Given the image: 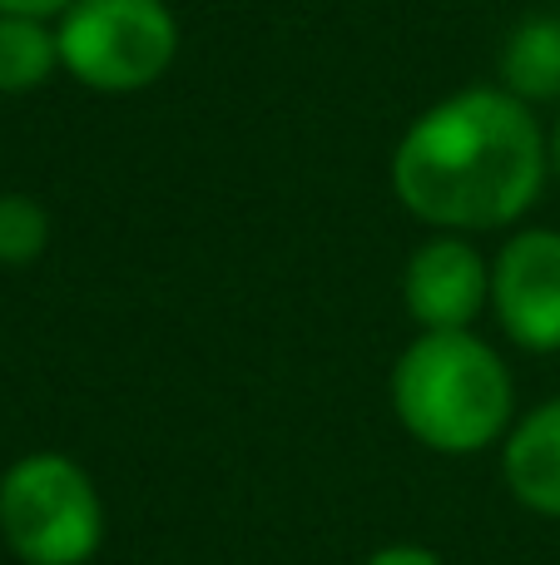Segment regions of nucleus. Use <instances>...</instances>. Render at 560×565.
Wrapping results in <instances>:
<instances>
[{
	"label": "nucleus",
	"instance_id": "obj_1",
	"mask_svg": "<svg viewBox=\"0 0 560 565\" xmlns=\"http://www.w3.org/2000/svg\"><path fill=\"white\" fill-rule=\"evenodd\" d=\"M551 145L531 105L502 85L437 99L407 125L392 154V189L407 214L442 234L506 228L541 199Z\"/></svg>",
	"mask_w": 560,
	"mask_h": 565
},
{
	"label": "nucleus",
	"instance_id": "obj_2",
	"mask_svg": "<svg viewBox=\"0 0 560 565\" xmlns=\"http://www.w3.org/2000/svg\"><path fill=\"white\" fill-rule=\"evenodd\" d=\"M397 422L442 457H472L511 431V372L476 332H422L392 372Z\"/></svg>",
	"mask_w": 560,
	"mask_h": 565
},
{
	"label": "nucleus",
	"instance_id": "obj_3",
	"mask_svg": "<svg viewBox=\"0 0 560 565\" xmlns=\"http://www.w3.org/2000/svg\"><path fill=\"white\" fill-rule=\"evenodd\" d=\"M0 536L25 565H85L105 541V501L79 461L35 451L0 477Z\"/></svg>",
	"mask_w": 560,
	"mask_h": 565
},
{
	"label": "nucleus",
	"instance_id": "obj_4",
	"mask_svg": "<svg viewBox=\"0 0 560 565\" xmlns=\"http://www.w3.org/2000/svg\"><path fill=\"white\" fill-rule=\"evenodd\" d=\"M60 65L99 95L159 85L179 55V25L164 0H75L55 30Z\"/></svg>",
	"mask_w": 560,
	"mask_h": 565
},
{
	"label": "nucleus",
	"instance_id": "obj_5",
	"mask_svg": "<svg viewBox=\"0 0 560 565\" xmlns=\"http://www.w3.org/2000/svg\"><path fill=\"white\" fill-rule=\"evenodd\" d=\"M492 308L502 332L526 352H560V234L526 228L492 264Z\"/></svg>",
	"mask_w": 560,
	"mask_h": 565
},
{
	"label": "nucleus",
	"instance_id": "obj_6",
	"mask_svg": "<svg viewBox=\"0 0 560 565\" xmlns=\"http://www.w3.org/2000/svg\"><path fill=\"white\" fill-rule=\"evenodd\" d=\"M486 298H492V268L472 238L437 234L407 258L402 302L422 332H472Z\"/></svg>",
	"mask_w": 560,
	"mask_h": 565
},
{
	"label": "nucleus",
	"instance_id": "obj_7",
	"mask_svg": "<svg viewBox=\"0 0 560 565\" xmlns=\"http://www.w3.org/2000/svg\"><path fill=\"white\" fill-rule=\"evenodd\" d=\"M502 477L526 511L560 521V397L541 402L506 431Z\"/></svg>",
	"mask_w": 560,
	"mask_h": 565
},
{
	"label": "nucleus",
	"instance_id": "obj_8",
	"mask_svg": "<svg viewBox=\"0 0 560 565\" xmlns=\"http://www.w3.org/2000/svg\"><path fill=\"white\" fill-rule=\"evenodd\" d=\"M502 89H511L526 105L560 99V15H531L506 35L496 60Z\"/></svg>",
	"mask_w": 560,
	"mask_h": 565
},
{
	"label": "nucleus",
	"instance_id": "obj_9",
	"mask_svg": "<svg viewBox=\"0 0 560 565\" xmlns=\"http://www.w3.org/2000/svg\"><path fill=\"white\" fill-rule=\"evenodd\" d=\"M55 65H60V45L45 30V20L0 15V95L40 89Z\"/></svg>",
	"mask_w": 560,
	"mask_h": 565
},
{
	"label": "nucleus",
	"instance_id": "obj_10",
	"mask_svg": "<svg viewBox=\"0 0 560 565\" xmlns=\"http://www.w3.org/2000/svg\"><path fill=\"white\" fill-rule=\"evenodd\" d=\"M50 244V218L30 194H0V264H35Z\"/></svg>",
	"mask_w": 560,
	"mask_h": 565
},
{
	"label": "nucleus",
	"instance_id": "obj_11",
	"mask_svg": "<svg viewBox=\"0 0 560 565\" xmlns=\"http://www.w3.org/2000/svg\"><path fill=\"white\" fill-rule=\"evenodd\" d=\"M367 565H442V556L427 546H412V541H397V546H383L367 556Z\"/></svg>",
	"mask_w": 560,
	"mask_h": 565
},
{
	"label": "nucleus",
	"instance_id": "obj_12",
	"mask_svg": "<svg viewBox=\"0 0 560 565\" xmlns=\"http://www.w3.org/2000/svg\"><path fill=\"white\" fill-rule=\"evenodd\" d=\"M75 0H0V15H30V20H45V15H65Z\"/></svg>",
	"mask_w": 560,
	"mask_h": 565
},
{
	"label": "nucleus",
	"instance_id": "obj_13",
	"mask_svg": "<svg viewBox=\"0 0 560 565\" xmlns=\"http://www.w3.org/2000/svg\"><path fill=\"white\" fill-rule=\"evenodd\" d=\"M551 154H556V174H560V125H556V145H551Z\"/></svg>",
	"mask_w": 560,
	"mask_h": 565
}]
</instances>
